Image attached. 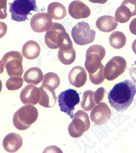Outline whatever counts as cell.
Wrapping results in <instances>:
<instances>
[{
    "label": "cell",
    "instance_id": "cell-38",
    "mask_svg": "<svg viewBox=\"0 0 136 153\" xmlns=\"http://www.w3.org/2000/svg\"><path fill=\"white\" fill-rule=\"evenodd\" d=\"M2 81H1V79H0V92H1V91H2Z\"/></svg>",
    "mask_w": 136,
    "mask_h": 153
},
{
    "label": "cell",
    "instance_id": "cell-6",
    "mask_svg": "<svg viewBox=\"0 0 136 153\" xmlns=\"http://www.w3.org/2000/svg\"><path fill=\"white\" fill-rule=\"evenodd\" d=\"M106 55L105 48L98 45H91L86 53L85 66L89 74L96 72L101 66V61Z\"/></svg>",
    "mask_w": 136,
    "mask_h": 153
},
{
    "label": "cell",
    "instance_id": "cell-28",
    "mask_svg": "<svg viewBox=\"0 0 136 153\" xmlns=\"http://www.w3.org/2000/svg\"><path fill=\"white\" fill-rule=\"evenodd\" d=\"M104 66L102 64L100 68L94 74H89V78L91 82L95 85H99L104 81L105 76L104 71Z\"/></svg>",
    "mask_w": 136,
    "mask_h": 153
},
{
    "label": "cell",
    "instance_id": "cell-18",
    "mask_svg": "<svg viewBox=\"0 0 136 153\" xmlns=\"http://www.w3.org/2000/svg\"><path fill=\"white\" fill-rule=\"evenodd\" d=\"M96 25L99 30L105 33H110L118 27V22L112 16H103L97 19Z\"/></svg>",
    "mask_w": 136,
    "mask_h": 153
},
{
    "label": "cell",
    "instance_id": "cell-10",
    "mask_svg": "<svg viewBox=\"0 0 136 153\" xmlns=\"http://www.w3.org/2000/svg\"><path fill=\"white\" fill-rule=\"evenodd\" d=\"M127 68L125 59L120 56H115L108 62L104 68L105 78L113 81L122 74Z\"/></svg>",
    "mask_w": 136,
    "mask_h": 153
},
{
    "label": "cell",
    "instance_id": "cell-9",
    "mask_svg": "<svg viewBox=\"0 0 136 153\" xmlns=\"http://www.w3.org/2000/svg\"><path fill=\"white\" fill-rule=\"evenodd\" d=\"M73 40L79 45H87L94 42L96 32L91 29L88 23L81 22L77 23L72 30Z\"/></svg>",
    "mask_w": 136,
    "mask_h": 153
},
{
    "label": "cell",
    "instance_id": "cell-34",
    "mask_svg": "<svg viewBox=\"0 0 136 153\" xmlns=\"http://www.w3.org/2000/svg\"><path fill=\"white\" fill-rule=\"evenodd\" d=\"M129 72H130V75L132 79L133 82L136 83V68H129L128 69Z\"/></svg>",
    "mask_w": 136,
    "mask_h": 153
},
{
    "label": "cell",
    "instance_id": "cell-23",
    "mask_svg": "<svg viewBox=\"0 0 136 153\" xmlns=\"http://www.w3.org/2000/svg\"><path fill=\"white\" fill-rule=\"evenodd\" d=\"M58 57L61 62L65 65H70L74 62L76 57V53L74 48L68 51H64L59 48Z\"/></svg>",
    "mask_w": 136,
    "mask_h": 153
},
{
    "label": "cell",
    "instance_id": "cell-29",
    "mask_svg": "<svg viewBox=\"0 0 136 153\" xmlns=\"http://www.w3.org/2000/svg\"><path fill=\"white\" fill-rule=\"evenodd\" d=\"M106 90L105 89L104 87H100L95 92H94V100L96 103L98 104L100 103V101L103 99L105 94H106Z\"/></svg>",
    "mask_w": 136,
    "mask_h": 153
},
{
    "label": "cell",
    "instance_id": "cell-15",
    "mask_svg": "<svg viewBox=\"0 0 136 153\" xmlns=\"http://www.w3.org/2000/svg\"><path fill=\"white\" fill-rule=\"evenodd\" d=\"M69 13L75 19L87 18L91 15L89 7L81 1L75 0L69 6Z\"/></svg>",
    "mask_w": 136,
    "mask_h": 153
},
{
    "label": "cell",
    "instance_id": "cell-12",
    "mask_svg": "<svg viewBox=\"0 0 136 153\" xmlns=\"http://www.w3.org/2000/svg\"><path fill=\"white\" fill-rule=\"evenodd\" d=\"M112 115L111 110L108 105L104 102L98 104L93 108L90 118L96 125L100 126L107 123Z\"/></svg>",
    "mask_w": 136,
    "mask_h": 153
},
{
    "label": "cell",
    "instance_id": "cell-20",
    "mask_svg": "<svg viewBox=\"0 0 136 153\" xmlns=\"http://www.w3.org/2000/svg\"><path fill=\"white\" fill-rule=\"evenodd\" d=\"M42 71L40 68L33 67L28 69L24 75V80L28 84L37 85L42 81Z\"/></svg>",
    "mask_w": 136,
    "mask_h": 153
},
{
    "label": "cell",
    "instance_id": "cell-8",
    "mask_svg": "<svg viewBox=\"0 0 136 153\" xmlns=\"http://www.w3.org/2000/svg\"><path fill=\"white\" fill-rule=\"evenodd\" d=\"M72 120L68 127V132L72 138H79L90 127L89 117L85 111H78Z\"/></svg>",
    "mask_w": 136,
    "mask_h": 153
},
{
    "label": "cell",
    "instance_id": "cell-24",
    "mask_svg": "<svg viewBox=\"0 0 136 153\" xmlns=\"http://www.w3.org/2000/svg\"><path fill=\"white\" fill-rule=\"evenodd\" d=\"M94 93V92L91 90H86L83 93L81 106L85 111H91L96 105Z\"/></svg>",
    "mask_w": 136,
    "mask_h": 153
},
{
    "label": "cell",
    "instance_id": "cell-30",
    "mask_svg": "<svg viewBox=\"0 0 136 153\" xmlns=\"http://www.w3.org/2000/svg\"><path fill=\"white\" fill-rule=\"evenodd\" d=\"M121 4L125 5L130 9L133 17L136 16V0H124Z\"/></svg>",
    "mask_w": 136,
    "mask_h": 153
},
{
    "label": "cell",
    "instance_id": "cell-27",
    "mask_svg": "<svg viewBox=\"0 0 136 153\" xmlns=\"http://www.w3.org/2000/svg\"><path fill=\"white\" fill-rule=\"evenodd\" d=\"M24 80L21 77H11L7 80L6 86L9 90L14 91L21 88L23 85Z\"/></svg>",
    "mask_w": 136,
    "mask_h": 153
},
{
    "label": "cell",
    "instance_id": "cell-13",
    "mask_svg": "<svg viewBox=\"0 0 136 153\" xmlns=\"http://www.w3.org/2000/svg\"><path fill=\"white\" fill-rule=\"evenodd\" d=\"M41 92L39 88L33 85H27L22 90L20 98L25 105L33 106L38 103L40 99Z\"/></svg>",
    "mask_w": 136,
    "mask_h": 153
},
{
    "label": "cell",
    "instance_id": "cell-36",
    "mask_svg": "<svg viewBox=\"0 0 136 153\" xmlns=\"http://www.w3.org/2000/svg\"><path fill=\"white\" fill-rule=\"evenodd\" d=\"M132 48L133 52L136 54V39L133 42L132 45Z\"/></svg>",
    "mask_w": 136,
    "mask_h": 153
},
{
    "label": "cell",
    "instance_id": "cell-16",
    "mask_svg": "<svg viewBox=\"0 0 136 153\" xmlns=\"http://www.w3.org/2000/svg\"><path fill=\"white\" fill-rule=\"evenodd\" d=\"M69 80L70 84L77 88L83 86L87 80L86 71L81 66H75L69 74Z\"/></svg>",
    "mask_w": 136,
    "mask_h": 153
},
{
    "label": "cell",
    "instance_id": "cell-14",
    "mask_svg": "<svg viewBox=\"0 0 136 153\" xmlns=\"http://www.w3.org/2000/svg\"><path fill=\"white\" fill-rule=\"evenodd\" d=\"M39 89L41 96L38 102L39 104L46 108H52L54 106L57 99L54 89L46 84H43Z\"/></svg>",
    "mask_w": 136,
    "mask_h": 153
},
{
    "label": "cell",
    "instance_id": "cell-25",
    "mask_svg": "<svg viewBox=\"0 0 136 153\" xmlns=\"http://www.w3.org/2000/svg\"><path fill=\"white\" fill-rule=\"evenodd\" d=\"M132 17L130 9L123 4H121L115 13V19L120 23H127Z\"/></svg>",
    "mask_w": 136,
    "mask_h": 153
},
{
    "label": "cell",
    "instance_id": "cell-31",
    "mask_svg": "<svg viewBox=\"0 0 136 153\" xmlns=\"http://www.w3.org/2000/svg\"><path fill=\"white\" fill-rule=\"evenodd\" d=\"M7 3V0H0V20L5 19L8 16Z\"/></svg>",
    "mask_w": 136,
    "mask_h": 153
},
{
    "label": "cell",
    "instance_id": "cell-37",
    "mask_svg": "<svg viewBox=\"0 0 136 153\" xmlns=\"http://www.w3.org/2000/svg\"><path fill=\"white\" fill-rule=\"evenodd\" d=\"M4 66L2 60H0V74L4 72Z\"/></svg>",
    "mask_w": 136,
    "mask_h": 153
},
{
    "label": "cell",
    "instance_id": "cell-32",
    "mask_svg": "<svg viewBox=\"0 0 136 153\" xmlns=\"http://www.w3.org/2000/svg\"><path fill=\"white\" fill-rule=\"evenodd\" d=\"M8 27L5 23L0 22V39L5 36L6 34Z\"/></svg>",
    "mask_w": 136,
    "mask_h": 153
},
{
    "label": "cell",
    "instance_id": "cell-22",
    "mask_svg": "<svg viewBox=\"0 0 136 153\" xmlns=\"http://www.w3.org/2000/svg\"><path fill=\"white\" fill-rule=\"evenodd\" d=\"M109 42L111 47L115 49H121L126 44V36L120 31H115L109 36Z\"/></svg>",
    "mask_w": 136,
    "mask_h": 153
},
{
    "label": "cell",
    "instance_id": "cell-1",
    "mask_svg": "<svg viewBox=\"0 0 136 153\" xmlns=\"http://www.w3.org/2000/svg\"><path fill=\"white\" fill-rule=\"evenodd\" d=\"M136 94V84L130 80H125L115 84L108 93V98L111 106L118 112L128 109Z\"/></svg>",
    "mask_w": 136,
    "mask_h": 153
},
{
    "label": "cell",
    "instance_id": "cell-7",
    "mask_svg": "<svg viewBox=\"0 0 136 153\" xmlns=\"http://www.w3.org/2000/svg\"><path fill=\"white\" fill-rule=\"evenodd\" d=\"M58 98L61 111L66 113L70 118L73 119L75 107L79 104L80 101L79 93L76 90L69 88L61 92Z\"/></svg>",
    "mask_w": 136,
    "mask_h": 153
},
{
    "label": "cell",
    "instance_id": "cell-35",
    "mask_svg": "<svg viewBox=\"0 0 136 153\" xmlns=\"http://www.w3.org/2000/svg\"><path fill=\"white\" fill-rule=\"evenodd\" d=\"M88 1L93 3H98L100 4L106 3L108 1V0H88Z\"/></svg>",
    "mask_w": 136,
    "mask_h": 153
},
{
    "label": "cell",
    "instance_id": "cell-5",
    "mask_svg": "<svg viewBox=\"0 0 136 153\" xmlns=\"http://www.w3.org/2000/svg\"><path fill=\"white\" fill-rule=\"evenodd\" d=\"M4 68L10 77L22 76L24 72L23 56L19 51H9L4 54L2 59Z\"/></svg>",
    "mask_w": 136,
    "mask_h": 153
},
{
    "label": "cell",
    "instance_id": "cell-3",
    "mask_svg": "<svg viewBox=\"0 0 136 153\" xmlns=\"http://www.w3.org/2000/svg\"><path fill=\"white\" fill-rule=\"evenodd\" d=\"M11 19L18 22L29 20L28 16L32 15L31 11H38L36 0H14L9 4Z\"/></svg>",
    "mask_w": 136,
    "mask_h": 153
},
{
    "label": "cell",
    "instance_id": "cell-2",
    "mask_svg": "<svg viewBox=\"0 0 136 153\" xmlns=\"http://www.w3.org/2000/svg\"><path fill=\"white\" fill-rule=\"evenodd\" d=\"M46 45L52 50L59 48L68 51L73 48V42L62 25L54 22L45 36Z\"/></svg>",
    "mask_w": 136,
    "mask_h": 153
},
{
    "label": "cell",
    "instance_id": "cell-4",
    "mask_svg": "<svg viewBox=\"0 0 136 153\" xmlns=\"http://www.w3.org/2000/svg\"><path fill=\"white\" fill-rule=\"evenodd\" d=\"M38 116V109L35 107L26 105L19 109L14 114L13 124L19 130H25L36 121Z\"/></svg>",
    "mask_w": 136,
    "mask_h": 153
},
{
    "label": "cell",
    "instance_id": "cell-17",
    "mask_svg": "<svg viewBox=\"0 0 136 153\" xmlns=\"http://www.w3.org/2000/svg\"><path fill=\"white\" fill-rule=\"evenodd\" d=\"M23 143V139L20 134L10 133L4 139L3 146L7 152L15 153L21 148Z\"/></svg>",
    "mask_w": 136,
    "mask_h": 153
},
{
    "label": "cell",
    "instance_id": "cell-33",
    "mask_svg": "<svg viewBox=\"0 0 136 153\" xmlns=\"http://www.w3.org/2000/svg\"><path fill=\"white\" fill-rule=\"evenodd\" d=\"M130 32L132 34L136 35V18L133 19L129 25Z\"/></svg>",
    "mask_w": 136,
    "mask_h": 153
},
{
    "label": "cell",
    "instance_id": "cell-26",
    "mask_svg": "<svg viewBox=\"0 0 136 153\" xmlns=\"http://www.w3.org/2000/svg\"><path fill=\"white\" fill-rule=\"evenodd\" d=\"M42 84L50 86L55 90L60 84V79L57 74L53 72H48L44 75Z\"/></svg>",
    "mask_w": 136,
    "mask_h": 153
},
{
    "label": "cell",
    "instance_id": "cell-19",
    "mask_svg": "<svg viewBox=\"0 0 136 153\" xmlns=\"http://www.w3.org/2000/svg\"><path fill=\"white\" fill-rule=\"evenodd\" d=\"M22 52L26 59L33 60L37 59L40 56L41 48L37 42L31 40L24 45Z\"/></svg>",
    "mask_w": 136,
    "mask_h": 153
},
{
    "label": "cell",
    "instance_id": "cell-11",
    "mask_svg": "<svg viewBox=\"0 0 136 153\" xmlns=\"http://www.w3.org/2000/svg\"><path fill=\"white\" fill-rule=\"evenodd\" d=\"M52 18L46 13H37L32 17L30 26L34 32L42 33L47 32L51 27Z\"/></svg>",
    "mask_w": 136,
    "mask_h": 153
},
{
    "label": "cell",
    "instance_id": "cell-21",
    "mask_svg": "<svg viewBox=\"0 0 136 153\" xmlns=\"http://www.w3.org/2000/svg\"><path fill=\"white\" fill-rule=\"evenodd\" d=\"M47 13L53 19L63 20L66 17L67 11L66 8L59 2H52L48 7Z\"/></svg>",
    "mask_w": 136,
    "mask_h": 153
}]
</instances>
